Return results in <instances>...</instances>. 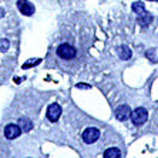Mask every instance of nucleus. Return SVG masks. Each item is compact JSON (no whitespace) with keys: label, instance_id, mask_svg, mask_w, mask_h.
<instances>
[{"label":"nucleus","instance_id":"nucleus-1","mask_svg":"<svg viewBox=\"0 0 158 158\" xmlns=\"http://www.w3.org/2000/svg\"><path fill=\"white\" fill-rule=\"evenodd\" d=\"M130 118H131L132 124L137 125V127H140V125L145 124V121L148 120V111L145 110V108H143V107H138V108H135V110L131 113Z\"/></svg>","mask_w":158,"mask_h":158},{"label":"nucleus","instance_id":"nucleus-2","mask_svg":"<svg viewBox=\"0 0 158 158\" xmlns=\"http://www.w3.org/2000/svg\"><path fill=\"white\" fill-rule=\"evenodd\" d=\"M76 54H77V50H76V48H74L71 44H69V43H63V44H60L59 47H57V56L61 57V59H64V60L74 59Z\"/></svg>","mask_w":158,"mask_h":158},{"label":"nucleus","instance_id":"nucleus-3","mask_svg":"<svg viewBox=\"0 0 158 158\" xmlns=\"http://www.w3.org/2000/svg\"><path fill=\"white\" fill-rule=\"evenodd\" d=\"M98 138H100V131H98V128H94V127H88V128H85L84 132H83V141H84L85 144H93V143H96Z\"/></svg>","mask_w":158,"mask_h":158},{"label":"nucleus","instance_id":"nucleus-4","mask_svg":"<svg viewBox=\"0 0 158 158\" xmlns=\"http://www.w3.org/2000/svg\"><path fill=\"white\" fill-rule=\"evenodd\" d=\"M17 9L24 16H33L34 11H36L34 4L30 3L29 0H17Z\"/></svg>","mask_w":158,"mask_h":158},{"label":"nucleus","instance_id":"nucleus-5","mask_svg":"<svg viewBox=\"0 0 158 158\" xmlns=\"http://www.w3.org/2000/svg\"><path fill=\"white\" fill-rule=\"evenodd\" d=\"M114 115L118 121H127L130 118V115H131V108H130V106H127V104H121V106H118L117 108H115Z\"/></svg>","mask_w":158,"mask_h":158},{"label":"nucleus","instance_id":"nucleus-6","mask_svg":"<svg viewBox=\"0 0 158 158\" xmlns=\"http://www.w3.org/2000/svg\"><path fill=\"white\" fill-rule=\"evenodd\" d=\"M22 134V128L19 127V124H9L4 128V135L7 140H15Z\"/></svg>","mask_w":158,"mask_h":158},{"label":"nucleus","instance_id":"nucleus-7","mask_svg":"<svg viewBox=\"0 0 158 158\" xmlns=\"http://www.w3.org/2000/svg\"><path fill=\"white\" fill-rule=\"evenodd\" d=\"M60 115H61V107H60L59 104H52V106H48V108H47L48 121L56 123L60 118Z\"/></svg>","mask_w":158,"mask_h":158},{"label":"nucleus","instance_id":"nucleus-8","mask_svg":"<svg viewBox=\"0 0 158 158\" xmlns=\"http://www.w3.org/2000/svg\"><path fill=\"white\" fill-rule=\"evenodd\" d=\"M137 22L140 23L141 26H148V24L152 22V16H151L150 13H147V11H143L141 15H138V17H137Z\"/></svg>","mask_w":158,"mask_h":158},{"label":"nucleus","instance_id":"nucleus-9","mask_svg":"<svg viewBox=\"0 0 158 158\" xmlns=\"http://www.w3.org/2000/svg\"><path fill=\"white\" fill-rule=\"evenodd\" d=\"M19 127L22 128V131L27 132V131H30V130L33 128V123H31V120H29V118L22 117L20 120H19Z\"/></svg>","mask_w":158,"mask_h":158},{"label":"nucleus","instance_id":"nucleus-10","mask_svg":"<svg viewBox=\"0 0 158 158\" xmlns=\"http://www.w3.org/2000/svg\"><path fill=\"white\" fill-rule=\"evenodd\" d=\"M131 50H130L127 46H121V47L118 48V57L121 60H128L130 57H131Z\"/></svg>","mask_w":158,"mask_h":158},{"label":"nucleus","instance_id":"nucleus-11","mask_svg":"<svg viewBox=\"0 0 158 158\" xmlns=\"http://www.w3.org/2000/svg\"><path fill=\"white\" fill-rule=\"evenodd\" d=\"M121 152L118 148H108L104 151V158H120Z\"/></svg>","mask_w":158,"mask_h":158},{"label":"nucleus","instance_id":"nucleus-12","mask_svg":"<svg viewBox=\"0 0 158 158\" xmlns=\"http://www.w3.org/2000/svg\"><path fill=\"white\" fill-rule=\"evenodd\" d=\"M131 9L134 13H137V15H141L143 11H145V4L143 3V2H135V3L131 4Z\"/></svg>","mask_w":158,"mask_h":158},{"label":"nucleus","instance_id":"nucleus-13","mask_svg":"<svg viewBox=\"0 0 158 158\" xmlns=\"http://www.w3.org/2000/svg\"><path fill=\"white\" fill-rule=\"evenodd\" d=\"M9 48H10V41L7 39H0V53L7 52Z\"/></svg>","mask_w":158,"mask_h":158},{"label":"nucleus","instance_id":"nucleus-14","mask_svg":"<svg viewBox=\"0 0 158 158\" xmlns=\"http://www.w3.org/2000/svg\"><path fill=\"white\" fill-rule=\"evenodd\" d=\"M40 63V59H33L31 61H27V63H24L23 64V67L24 69H29V67H31V66H36V64H39Z\"/></svg>","mask_w":158,"mask_h":158},{"label":"nucleus","instance_id":"nucleus-15","mask_svg":"<svg viewBox=\"0 0 158 158\" xmlns=\"http://www.w3.org/2000/svg\"><path fill=\"white\" fill-rule=\"evenodd\" d=\"M77 88H88V85H83V84H77Z\"/></svg>","mask_w":158,"mask_h":158},{"label":"nucleus","instance_id":"nucleus-16","mask_svg":"<svg viewBox=\"0 0 158 158\" xmlns=\"http://www.w3.org/2000/svg\"><path fill=\"white\" fill-rule=\"evenodd\" d=\"M3 16H4V10H3V9H2V7H0V19L3 17Z\"/></svg>","mask_w":158,"mask_h":158}]
</instances>
